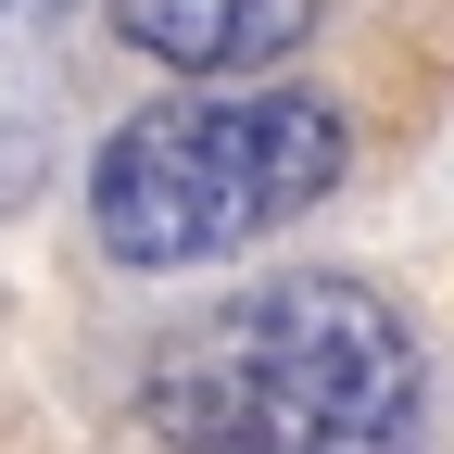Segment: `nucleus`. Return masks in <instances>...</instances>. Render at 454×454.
Masks as SVG:
<instances>
[{
	"mask_svg": "<svg viewBox=\"0 0 454 454\" xmlns=\"http://www.w3.org/2000/svg\"><path fill=\"white\" fill-rule=\"evenodd\" d=\"M177 454H429V354L366 278H265L152 366Z\"/></svg>",
	"mask_w": 454,
	"mask_h": 454,
	"instance_id": "nucleus-1",
	"label": "nucleus"
},
{
	"mask_svg": "<svg viewBox=\"0 0 454 454\" xmlns=\"http://www.w3.org/2000/svg\"><path fill=\"white\" fill-rule=\"evenodd\" d=\"M340 164H354L340 101L278 89V76H227V89L127 114L89 152V227L114 265L190 278V265H227V253L278 240V227H303L340 190Z\"/></svg>",
	"mask_w": 454,
	"mask_h": 454,
	"instance_id": "nucleus-2",
	"label": "nucleus"
},
{
	"mask_svg": "<svg viewBox=\"0 0 454 454\" xmlns=\"http://www.w3.org/2000/svg\"><path fill=\"white\" fill-rule=\"evenodd\" d=\"M316 13H328V0H114L127 51H152V64H177V76H202V89L291 64V51L316 38Z\"/></svg>",
	"mask_w": 454,
	"mask_h": 454,
	"instance_id": "nucleus-3",
	"label": "nucleus"
}]
</instances>
